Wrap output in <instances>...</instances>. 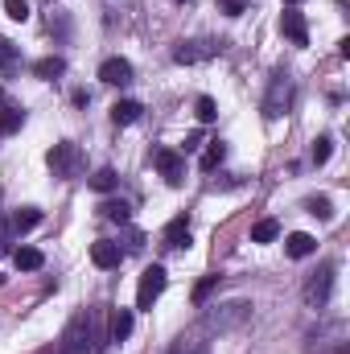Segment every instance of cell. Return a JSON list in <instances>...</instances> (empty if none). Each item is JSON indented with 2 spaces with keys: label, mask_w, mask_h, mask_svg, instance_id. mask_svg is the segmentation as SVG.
<instances>
[{
  "label": "cell",
  "mask_w": 350,
  "mask_h": 354,
  "mask_svg": "<svg viewBox=\"0 0 350 354\" xmlns=\"http://www.w3.org/2000/svg\"><path fill=\"white\" fill-rule=\"evenodd\" d=\"M95 330H99V313H91V309L75 313L62 330V354H87L95 346Z\"/></svg>",
  "instance_id": "obj_1"
},
{
  "label": "cell",
  "mask_w": 350,
  "mask_h": 354,
  "mask_svg": "<svg viewBox=\"0 0 350 354\" xmlns=\"http://www.w3.org/2000/svg\"><path fill=\"white\" fill-rule=\"evenodd\" d=\"M248 317H252V301L235 297V301H223V305H210V309H206V330H210V334H231V330H239Z\"/></svg>",
  "instance_id": "obj_2"
},
{
  "label": "cell",
  "mask_w": 350,
  "mask_h": 354,
  "mask_svg": "<svg viewBox=\"0 0 350 354\" xmlns=\"http://www.w3.org/2000/svg\"><path fill=\"white\" fill-rule=\"evenodd\" d=\"M46 165H50L54 177L71 181V177H79V169H83V149H79L75 140H58V145L46 153Z\"/></svg>",
  "instance_id": "obj_3"
},
{
  "label": "cell",
  "mask_w": 350,
  "mask_h": 354,
  "mask_svg": "<svg viewBox=\"0 0 350 354\" xmlns=\"http://www.w3.org/2000/svg\"><path fill=\"white\" fill-rule=\"evenodd\" d=\"M288 99H293V79H288V71H276L272 83H268V95H264V115L280 120L288 111Z\"/></svg>",
  "instance_id": "obj_4"
},
{
  "label": "cell",
  "mask_w": 350,
  "mask_h": 354,
  "mask_svg": "<svg viewBox=\"0 0 350 354\" xmlns=\"http://www.w3.org/2000/svg\"><path fill=\"white\" fill-rule=\"evenodd\" d=\"M165 284H169V276H165L161 264L145 268V272H140V284H136V309H153L157 297L165 292Z\"/></svg>",
  "instance_id": "obj_5"
},
{
  "label": "cell",
  "mask_w": 350,
  "mask_h": 354,
  "mask_svg": "<svg viewBox=\"0 0 350 354\" xmlns=\"http://www.w3.org/2000/svg\"><path fill=\"white\" fill-rule=\"evenodd\" d=\"M153 165H157V174L165 177L169 185H181V177H185V153L181 149H157Z\"/></svg>",
  "instance_id": "obj_6"
},
{
  "label": "cell",
  "mask_w": 350,
  "mask_h": 354,
  "mask_svg": "<svg viewBox=\"0 0 350 354\" xmlns=\"http://www.w3.org/2000/svg\"><path fill=\"white\" fill-rule=\"evenodd\" d=\"M330 292H334V264H322L309 276V284H305V301L309 305H326Z\"/></svg>",
  "instance_id": "obj_7"
},
{
  "label": "cell",
  "mask_w": 350,
  "mask_h": 354,
  "mask_svg": "<svg viewBox=\"0 0 350 354\" xmlns=\"http://www.w3.org/2000/svg\"><path fill=\"white\" fill-rule=\"evenodd\" d=\"M214 54H219V41H181L174 50V62L194 66V62H206V58H214Z\"/></svg>",
  "instance_id": "obj_8"
},
{
  "label": "cell",
  "mask_w": 350,
  "mask_h": 354,
  "mask_svg": "<svg viewBox=\"0 0 350 354\" xmlns=\"http://www.w3.org/2000/svg\"><path fill=\"white\" fill-rule=\"evenodd\" d=\"M99 83H107V87H128V83H132V62H128V58H107V62L99 66Z\"/></svg>",
  "instance_id": "obj_9"
},
{
  "label": "cell",
  "mask_w": 350,
  "mask_h": 354,
  "mask_svg": "<svg viewBox=\"0 0 350 354\" xmlns=\"http://www.w3.org/2000/svg\"><path fill=\"white\" fill-rule=\"evenodd\" d=\"M280 29H284V37H288L293 46H309V25H305V17H301L297 8H284Z\"/></svg>",
  "instance_id": "obj_10"
},
{
  "label": "cell",
  "mask_w": 350,
  "mask_h": 354,
  "mask_svg": "<svg viewBox=\"0 0 350 354\" xmlns=\"http://www.w3.org/2000/svg\"><path fill=\"white\" fill-rule=\"evenodd\" d=\"M91 260H95V268H120L124 252H120V243L99 239V243H91Z\"/></svg>",
  "instance_id": "obj_11"
},
{
  "label": "cell",
  "mask_w": 350,
  "mask_h": 354,
  "mask_svg": "<svg viewBox=\"0 0 350 354\" xmlns=\"http://www.w3.org/2000/svg\"><path fill=\"white\" fill-rule=\"evenodd\" d=\"M165 248H169V252H185V248H190V218H185V214H177L174 223L165 227Z\"/></svg>",
  "instance_id": "obj_12"
},
{
  "label": "cell",
  "mask_w": 350,
  "mask_h": 354,
  "mask_svg": "<svg viewBox=\"0 0 350 354\" xmlns=\"http://www.w3.org/2000/svg\"><path fill=\"white\" fill-rule=\"evenodd\" d=\"M284 252H288L293 260H305V256H313V252H317V239H313L309 231H293V235L284 239Z\"/></svg>",
  "instance_id": "obj_13"
},
{
  "label": "cell",
  "mask_w": 350,
  "mask_h": 354,
  "mask_svg": "<svg viewBox=\"0 0 350 354\" xmlns=\"http://www.w3.org/2000/svg\"><path fill=\"white\" fill-rule=\"evenodd\" d=\"M140 111H145V107H140L136 99H116V103H111V120H116L120 128L136 124V120H140Z\"/></svg>",
  "instance_id": "obj_14"
},
{
  "label": "cell",
  "mask_w": 350,
  "mask_h": 354,
  "mask_svg": "<svg viewBox=\"0 0 350 354\" xmlns=\"http://www.w3.org/2000/svg\"><path fill=\"white\" fill-rule=\"evenodd\" d=\"M37 223H42V210H33V206H21V210H12V218H8V231L25 235V231H33Z\"/></svg>",
  "instance_id": "obj_15"
},
{
  "label": "cell",
  "mask_w": 350,
  "mask_h": 354,
  "mask_svg": "<svg viewBox=\"0 0 350 354\" xmlns=\"http://www.w3.org/2000/svg\"><path fill=\"white\" fill-rule=\"evenodd\" d=\"M33 75H37V79H58V75H66V58H58V54H50V58H42V62H33Z\"/></svg>",
  "instance_id": "obj_16"
},
{
  "label": "cell",
  "mask_w": 350,
  "mask_h": 354,
  "mask_svg": "<svg viewBox=\"0 0 350 354\" xmlns=\"http://www.w3.org/2000/svg\"><path fill=\"white\" fill-rule=\"evenodd\" d=\"M223 157H227V145H223V140H210V145H206V153H202V161H198V165H202V174H214V169L223 165Z\"/></svg>",
  "instance_id": "obj_17"
},
{
  "label": "cell",
  "mask_w": 350,
  "mask_h": 354,
  "mask_svg": "<svg viewBox=\"0 0 350 354\" xmlns=\"http://www.w3.org/2000/svg\"><path fill=\"white\" fill-rule=\"evenodd\" d=\"M12 264L21 268V272H37V268L46 264V256H42L37 248H17V252H12Z\"/></svg>",
  "instance_id": "obj_18"
},
{
  "label": "cell",
  "mask_w": 350,
  "mask_h": 354,
  "mask_svg": "<svg viewBox=\"0 0 350 354\" xmlns=\"http://www.w3.org/2000/svg\"><path fill=\"white\" fill-rule=\"evenodd\" d=\"M128 334H132V309H116V317H111V342H128Z\"/></svg>",
  "instance_id": "obj_19"
},
{
  "label": "cell",
  "mask_w": 350,
  "mask_h": 354,
  "mask_svg": "<svg viewBox=\"0 0 350 354\" xmlns=\"http://www.w3.org/2000/svg\"><path fill=\"white\" fill-rule=\"evenodd\" d=\"M21 124H25V111L21 107H0V136L21 132Z\"/></svg>",
  "instance_id": "obj_20"
},
{
  "label": "cell",
  "mask_w": 350,
  "mask_h": 354,
  "mask_svg": "<svg viewBox=\"0 0 350 354\" xmlns=\"http://www.w3.org/2000/svg\"><path fill=\"white\" fill-rule=\"evenodd\" d=\"M280 235V223L276 218H260L256 227H252V243H272Z\"/></svg>",
  "instance_id": "obj_21"
},
{
  "label": "cell",
  "mask_w": 350,
  "mask_h": 354,
  "mask_svg": "<svg viewBox=\"0 0 350 354\" xmlns=\"http://www.w3.org/2000/svg\"><path fill=\"white\" fill-rule=\"evenodd\" d=\"M194 115H198L202 124H214V120H219V103H214L210 95H198V103H194Z\"/></svg>",
  "instance_id": "obj_22"
},
{
  "label": "cell",
  "mask_w": 350,
  "mask_h": 354,
  "mask_svg": "<svg viewBox=\"0 0 350 354\" xmlns=\"http://www.w3.org/2000/svg\"><path fill=\"white\" fill-rule=\"evenodd\" d=\"M219 280H223L219 272H210V276H202V280L194 284V305H206V297H210V292L219 288Z\"/></svg>",
  "instance_id": "obj_23"
},
{
  "label": "cell",
  "mask_w": 350,
  "mask_h": 354,
  "mask_svg": "<svg viewBox=\"0 0 350 354\" xmlns=\"http://www.w3.org/2000/svg\"><path fill=\"white\" fill-rule=\"evenodd\" d=\"M99 210H103V218H111V223H128V218H132V206H128V202H103Z\"/></svg>",
  "instance_id": "obj_24"
},
{
  "label": "cell",
  "mask_w": 350,
  "mask_h": 354,
  "mask_svg": "<svg viewBox=\"0 0 350 354\" xmlns=\"http://www.w3.org/2000/svg\"><path fill=\"white\" fill-rule=\"evenodd\" d=\"M305 210H309L313 218H322V223H326V218H334V202H330V198H309V202H305Z\"/></svg>",
  "instance_id": "obj_25"
},
{
  "label": "cell",
  "mask_w": 350,
  "mask_h": 354,
  "mask_svg": "<svg viewBox=\"0 0 350 354\" xmlns=\"http://www.w3.org/2000/svg\"><path fill=\"white\" fill-rule=\"evenodd\" d=\"M116 181H120V177H116V169H99V174L91 177V189H99V194H111V189H116Z\"/></svg>",
  "instance_id": "obj_26"
},
{
  "label": "cell",
  "mask_w": 350,
  "mask_h": 354,
  "mask_svg": "<svg viewBox=\"0 0 350 354\" xmlns=\"http://www.w3.org/2000/svg\"><path fill=\"white\" fill-rule=\"evenodd\" d=\"M330 153H334V140H330V136H317V140H313V165H326Z\"/></svg>",
  "instance_id": "obj_27"
},
{
  "label": "cell",
  "mask_w": 350,
  "mask_h": 354,
  "mask_svg": "<svg viewBox=\"0 0 350 354\" xmlns=\"http://www.w3.org/2000/svg\"><path fill=\"white\" fill-rule=\"evenodd\" d=\"M4 12L12 21H29V0H4Z\"/></svg>",
  "instance_id": "obj_28"
},
{
  "label": "cell",
  "mask_w": 350,
  "mask_h": 354,
  "mask_svg": "<svg viewBox=\"0 0 350 354\" xmlns=\"http://www.w3.org/2000/svg\"><path fill=\"white\" fill-rule=\"evenodd\" d=\"M0 66H4V71L17 66V46H12L8 37H0Z\"/></svg>",
  "instance_id": "obj_29"
},
{
  "label": "cell",
  "mask_w": 350,
  "mask_h": 354,
  "mask_svg": "<svg viewBox=\"0 0 350 354\" xmlns=\"http://www.w3.org/2000/svg\"><path fill=\"white\" fill-rule=\"evenodd\" d=\"M194 149H202V132H190V136H185V149H181V153H194Z\"/></svg>",
  "instance_id": "obj_30"
},
{
  "label": "cell",
  "mask_w": 350,
  "mask_h": 354,
  "mask_svg": "<svg viewBox=\"0 0 350 354\" xmlns=\"http://www.w3.org/2000/svg\"><path fill=\"white\" fill-rule=\"evenodd\" d=\"M140 248H145V235H140V231H132V235H128V252H140Z\"/></svg>",
  "instance_id": "obj_31"
},
{
  "label": "cell",
  "mask_w": 350,
  "mask_h": 354,
  "mask_svg": "<svg viewBox=\"0 0 350 354\" xmlns=\"http://www.w3.org/2000/svg\"><path fill=\"white\" fill-rule=\"evenodd\" d=\"M223 8H227V17H239L243 12V0H223Z\"/></svg>",
  "instance_id": "obj_32"
},
{
  "label": "cell",
  "mask_w": 350,
  "mask_h": 354,
  "mask_svg": "<svg viewBox=\"0 0 350 354\" xmlns=\"http://www.w3.org/2000/svg\"><path fill=\"white\" fill-rule=\"evenodd\" d=\"M177 354H210L206 346H190V351H177Z\"/></svg>",
  "instance_id": "obj_33"
},
{
  "label": "cell",
  "mask_w": 350,
  "mask_h": 354,
  "mask_svg": "<svg viewBox=\"0 0 350 354\" xmlns=\"http://www.w3.org/2000/svg\"><path fill=\"white\" fill-rule=\"evenodd\" d=\"M284 4H288V8H297V4H301V0H284Z\"/></svg>",
  "instance_id": "obj_34"
},
{
  "label": "cell",
  "mask_w": 350,
  "mask_h": 354,
  "mask_svg": "<svg viewBox=\"0 0 350 354\" xmlns=\"http://www.w3.org/2000/svg\"><path fill=\"white\" fill-rule=\"evenodd\" d=\"M174 4H190V0H174Z\"/></svg>",
  "instance_id": "obj_35"
},
{
  "label": "cell",
  "mask_w": 350,
  "mask_h": 354,
  "mask_svg": "<svg viewBox=\"0 0 350 354\" xmlns=\"http://www.w3.org/2000/svg\"><path fill=\"white\" fill-rule=\"evenodd\" d=\"M0 284H4V276H0Z\"/></svg>",
  "instance_id": "obj_36"
}]
</instances>
